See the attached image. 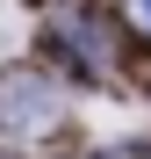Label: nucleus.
<instances>
[{
	"instance_id": "1",
	"label": "nucleus",
	"mask_w": 151,
	"mask_h": 159,
	"mask_svg": "<svg viewBox=\"0 0 151 159\" xmlns=\"http://www.w3.org/2000/svg\"><path fill=\"white\" fill-rule=\"evenodd\" d=\"M50 116H58V94L43 80H0V130L7 138H36V130H50Z\"/></svg>"
},
{
	"instance_id": "2",
	"label": "nucleus",
	"mask_w": 151,
	"mask_h": 159,
	"mask_svg": "<svg viewBox=\"0 0 151 159\" xmlns=\"http://www.w3.org/2000/svg\"><path fill=\"white\" fill-rule=\"evenodd\" d=\"M130 15H137V22H144V29H151V0H130Z\"/></svg>"
}]
</instances>
